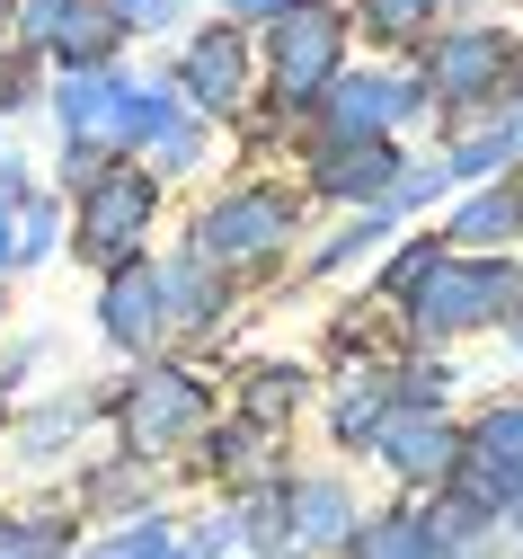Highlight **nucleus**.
<instances>
[{"label":"nucleus","instance_id":"19","mask_svg":"<svg viewBox=\"0 0 523 559\" xmlns=\"http://www.w3.org/2000/svg\"><path fill=\"white\" fill-rule=\"evenodd\" d=\"M161 294H169V302H178V311H187V320H204V311H213V285H204V266H195V258H187V266H169V275H161Z\"/></svg>","mask_w":523,"mask_h":559},{"label":"nucleus","instance_id":"8","mask_svg":"<svg viewBox=\"0 0 523 559\" xmlns=\"http://www.w3.org/2000/svg\"><path fill=\"white\" fill-rule=\"evenodd\" d=\"M98 329H107V346H133V356L161 337V275L142 266V258L107 275V294H98Z\"/></svg>","mask_w":523,"mask_h":559},{"label":"nucleus","instance_id":"27","mask_svg":"<svg viewBox=\"0 0 523 559\" xmlns=\"http://www.w3.org/2000/svg\"><path fill=\"white\" fill-rule=\"evenodd\" d=\"M506 143H523V107H514V133H506Z\"/></svg>","mask_w":523,"mask_h":559},{"label":"nucleus","instance_id":"16","mask_svg":"<svg viewBox=\"0 0 523 559\" xmlns=\"http://www.w3.org/2000/svg\"><path fill=\"white\" fill-rule=\"evenodd\" d=\"M523 231V204L514 195H471L453 214V240H514Z\"/></svg>","mask_w":523,"mask_h":559},{"label":"nucleus","instance_id":"25","mask_svg":"<svg viewBox=\"0 0 523 559\" xmlns=\"http://www.w3.org/2000/svg\"><path fill=\"white\" fill-rule=\"evenodd\" d=\"M417 10H426V0H372V19H382V27H408Z\"/></svg>","mask_w":523,"mask_h":559},{"label":"nucleus","instance_id":"17","mask_svg":"<svg viewBox=\"0 0 523 559\" xmlns=\"http://www.w3.org/2000/svg\"><path fill=\"white\" fill-rule=\"evenodd\" d=\"M479 453H488V462H506V471H523V400H514V408H488Z\"/></svg>","mask_w":523,"mask_h":559},{"label":"nucleus","instance_id":"20","mask_svg":"<svg viewBox=\"0 0 523 559\" xmlns=\"http://www.w3.org/2000/svg\"><path fill=\"white\" fill-rule=\"evenodd\" d=\"M98 559H178V533L169 524H142V533H116Z\"/></svg>","mask_w":523,"mask_h":559},{"label":"nucleus","instance_id":"4","mask_svg":"<svg viewBox=\"0 0 523 559\" xmlns=\"http://www.w3.org/2000/svg\"><path fill=\"white\" fill-rule=\"evenodd\" d=\"M27 27H36V45H54L62 62H81V72H98V62L116 53V36H124L116 0H36Z\"/></svg>","mask_w":523,"mask_h":559},{"label":"nucleus","instance_id":"24","mask_svg":"<svg viewBox=\"0 0 523 559\" xmlns=\"http://www.w3.org/2000/svg\"><path fill=\"white\" fill-rule=\"evenodd\" d=\"M222 10H231V19H284L293 0H222Z\"/></svg>","mask_w":523,"mask_h":559},{"label":"nucleus","instance_id":"6","mask_svg":"<svg viewBox=\"0 0 523 559\" xmlns=\"http://www.w3.org/2000/svg\"><path fill=\"white\" fill-rule=\"evenodd\" d=\"M284 223H293L284 195H222L213 214L195 223V249H204V258H258V249L284 240Z\"/></svg>","mask_w":523,"mask_h":559},{"label":"nucleus","instance_id":"9","mask_svg":"<svg viewBox=\"0 0 523 559\" xmlns=\"http://www.w3.org/2000/svg\"><path fill=\"white\" fill-rule=\"evenodd\" d=\"M372 444H382L408 479H443V471H462V436L443 427V417H417V408H391Z\"/></svg>","mask_w":523,"mask_h":559},{"label":"nucleus","instance_id":"21","mask_svg":"<svg viewBox=\"0 0 523 559\" xmlns=\"http://www.w3.org/2000/svg\"><path fill=\"white\" fill-rule=\"evenodd\" d=\"M45 249H54V204L19 195V258H45Z\"/></svg>","mask_w":523,"mask_h":559},{"label":"nucleus","instance_id":"3","mask_svg":"<svg viewBox=\"0 0 523 559\" xmlns=\"http://www.w3.org/2000/svg\"><path fill=\"white\" fill-rule=\"evenodd\" d=\"M142 231H152V178H133V169L98 178L90 204H81V258L116 275V266L142 258Z\"/></svg>","mask_w":523,"mask_h":559},{"label":"nucleus","instance_id":"5","mask_svg":"<svg viewBox=\"0 0 523 559\" xmlns=\"http://www.w3.org/2000/svg\"><path fill=\"white\" fill-rule=\"evenodd\" d=\"M54 107H62V143H90V152L133 143V90L116 72H71Z\"/></svg>","mask_w":523,"mask_h":559},{"label":"nucleus","instance_id":"10","mask_svg":"<svg viewBox=\"0 0 523 559\" xmlns=\"http://www.w3.org/2000/svg\"><path fill=\"white\" fill-rule=\"evenodd\" d=\"M506 81V36H453V45H443L435 53V90L443 98H479V90H497Z\"/></svg>","mask_w":523,"mask_h":559},{"label":"nucleus","instance_id":"14","mask_svg":"<svg viewBox=\"0 0 523 559\" xmlns=\"http://www.w3.org/2000/svg\"><path fill=\"white\" fill-rule=\"evenodd\" d=\"M0 559H71V524H54V515H0Z\"/></svg>","mask_w":523,"mask_h":559},{"label":"nucleus","instance_id":"7","mask_svg":"<svg viewBox=\"0 0 523 559\" xmlns=\"http://www.w3.org/2000/svg\"><path fill=\"white\" fill-rule=\"evenodd\" d=\"M124 427H133V444H178V436H195L204 427V391L187 382V373H142L133 382V400H124Z\"/></svg>","mask_w":523,"mask_h":559},{"label":"nucleus","instance_id":"15","mask_svg":"<svg viewBox=\"0 0 523 559\" xmlns=\"http://www.w3.org/2000/svg\"><path fill=\"white\" fill-rule=\"evenodd\" d=\"M302 542H337L346 533V488H329V479H302V498H293V515H284Z\"/></svg>","mask_w":523,"mask_h":559},{"label":"nucleus","instance_id":"2","mask_svg":"<svg viewBox=\"0 0 523 559\" xmlns=\"http://www.w3.org/2000/svg\"><path fill=\"white\" fill-rule=\"evenodd\" d=\"M497 311H514V266L506 258H462V266H435L417 285V329L426 337H462Z\"/></svg>","mask_w":523,"mask_h":559},{"label":"nucleus","instance_id":"26","mask_svg":"<svg viewBox=\"0 0 523 559\" xmlns=\"http://www.w3.org/2000/svg\"><path fill=\"white\" fill-rule=\"evenodd\" d=\"M0 266H19V214L0 204Z\"/></svg>","mask_w":523,"mask_h":559},{"label":"nucleus","instance_id":"18","mask_svg":"<svg viewBox=\"0 0 523 559\" xmlns=\"http://www.w3.org/2000/svg\"><path fill=\"white\" fill-rule=\"evenodd\" d=\"M382 417H391L382 391H364V400L346 391V400H337V436H346V444H372V436H382Z\"/></svg>","mask_w":523,"mask_h":559},{"label":"nucleus","instance_id":"11","mask_svg":"<svg viewBox=\"0 0 523 559\" xmlns=\"http://www.w3.org/2000/svg\"><path fill=\"white\" fill-rule=\"evenodd\" d=\"M240 62H249L240 36H222V27L195 36V53H187V90H195L204 107H231V98H240Z\"/></svg>","mask_w":523,"mask_h":559},{"label":"nucleus","instance_id":"23","mask_svg":"<svg viewBox=\"0 0 523 559\" xmlns=\"http://www.w3.org/2000/svg\"><path fill=\"white\" fill-rule=\"evenodd\" d=\"M116 19H124V27H169L178 0H116Z\"/></svg>","mask_w":523,"mask_h":559},{"label":"nucleus","instance_id":"22","mask_svg":"<svg viewBox=\"0 0 523 559\" xmlns=\"http://www.w3.org/2000/svg\"><path fill=\"white\" fill-rule=\"evenodd\" d=\"M62 436H81V408H45V427H27V453H54Z\"/></svg>","mask_w":523,"mask_h":559},{"label":"nucleus","instance_id":"13","mask_svg":"<svg viewBox=\"0 0 523 559\" xmlns=\"http://www.w3.org/2000/svg\"><path fill=\"white\" fill-rule=\"evenodd\" d=\"M391 178V143H337L320 160V195H355V187H382Z\"/></svg>","mask_w":523,"mask_h":559},{"label":"nucleus","instance_id":"12","mask_svg":"<svg viewBox=\"0 0 523 559\" xmlns=\"http://www.w3.org/2000/svg\"><path fill=\"white\" fill-rule=\"evenodd\" d=\"M355 559H443V542L426 533L417 507H391V515H372V524L355 533Z\"/></svg>","mask_w":523,"mask_h":559},{"label":"nucleus","instance_id":"1","mask_svg":"<svg viewBox=\"0 0 523 559\" xmlns=\"http://www.w3.org/2000/svg\"><path fill=\"white\" fill-rule=\"evenodd\" d=\"M337 45H346V27H337L329 0H293V10L275 19V36H266L275 98H320V90H337Z\"/></svg>","mask_w":523,"mask_h":559}]
</instances>
